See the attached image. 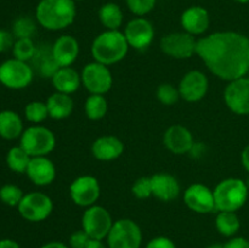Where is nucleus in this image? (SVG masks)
Listing matches in <instances>:
<instances>
[{"mask_svg":"<svg viewBox=\"0 0 249 248\" xmlns=\"http://www.w3.org/2000/svg\"><path fill=\"white\" fill-rule=\"evenodd\" d=\"M196 55L225 82L246 77L249 72V38L237 32H215L198 39Z\"/></svg>","mask_w":249,"mask_h":248,"instance_id":"f257e3e1","label":"nucleus"},{"mask_svg":"<svg viewBox=\"0 0 249 248\" xmlns=\"http://www.w3.org/2000/svg\"><path fill=\"white\" fill-rule=\"evenodd\" d=\"M77 7L73 0H40L36 5V18L48 31H62L74 22Z\"/></svg>","mask_w":249,"mask_h":248,"instance_id":"f03ea898","label":"nucleus"},{"mask_svg":"<svg viewBox=\"0 0 249 248\" xmlns=\"http://www.w3.org/2000/svg\"><path fill=\"white\" fill-rule=\"evenodd\" d=\"M129 49L130 46L123 32L106 29L92 40L91 56L96 62L111 66L124 60Z\"/></svg>","mask_w":249,"mask_h":248,"instance_id":"7ed1b4c3","label":"nucleus"},{"mask_svg":"<svg viewBox=\"0 0 249 248\" xmlns=\"http://www.w3.org/2000/svg\"><path fill=\"white\" fill-rule=\"evenodd\" d=\"M218 212H237L248 199L249 190L246 181L238 177H228L213 190Z\"/></svg>","mask_w":249,"mask_h":248,"instance_id":"20e7f679","label":"nucleus"},{"mask_svg":"<svg viewBox=\"0 0 249 248\" xmlns=\"http://www.w3.org/2000/svg\"><path fill=\"white\" fill-rule=\"evenodd\" d=\"M19 146L31 157L48 156L56 147V136L49 128L39 124L24 129L19 138Z\"/></svg>","mask_w":249,"mask_h":248,"instance_id":"39448f33","label":"nucleus"},{"mask_svg":"<svg viewBox=\"0 0 249 248\" xmlns=\"http://www.w3.org/2000/svg\"><path fill=\"white\" fill-rule=\"evenodd\" d=\"M34 78V71L28 62L9 58L0 65V83L11 90L26 89Z\"/></svg>","mask_w":249,"mask_h":248,"instance_id":"423d86ee","label":"nucleus"},{"mask_svg":"<svg viewBox=\"0 0 249 248\" xmlns=\"http://www.w3.org/2000/svg\"><path fill=\"white\" fill-rule=\"evenodd\" d=\"M106 240L108 248H140L142 232L138 223L124 218L114 221Z\"/></svg>","mask_w":249,"mask_h":248,"instance_id":"0eeeda50","label":"nucleus"},{"mask_svg":"<svg viewBox=\"0 0 249 248\" xmlns=\"http://www.w3.org/2000/svg\"><path fill=\"white\" fill-rule=\"evenodd\" d=\"M19 215L31 223H40L51 215L53 202L50 196L44 192L32 191L23 196L18 207Z\"/></svg>","mask_w":249,"mask_h":248,"instance_id":"6e6552de","label":"nucleus"},{"mask_svg":"<svg viewBox=\"0 0 249 248\" xmlns=\"http://www.w3.org/2000/svg\"><path fill=\"white\" fill-rule=\"evenodd\" d=\"M113 223L109 212L99 204L85 208L82 216V229L90 238L94 240L104 241L107 238Z\"/></svg>","mask_w":249,"mask_h":248,"instance_id":"1a4fd4ad","label":"nucleus"},{"mask_svg":"<svg viewBox=\"0 0 249 248\" xmlns=\"http://www.w3.org/2000/svg\"><path fill=\"white\" fill-rule=\"evenodd\" d=\"M82 85L95 95H105L111 90L113 85V75L108 66L92 61L87 63L80 72Z\"/></svg>","mask_w":249,"mask_h":248,"instance_id":"9d476101","label":"nucleus"},{"mask_svg":"<svg viewBox=\"0 0 249 248\" xmlns=\"http://www.w3.org/2000/svg\"><path fill=\"white\" fill-rule=\"evenodd\" d=\"M160 50L175 60H187L196 53L197 40L186 32H174L160 39Z\"/></svg>","mask_w":249,"mask_h":248,"instance_id":"9b49d317","label":"nucleus"},{"mask_svg":"<svg viewBox=\"0 0 249 248\" xmlns=\"http://www.w3.org/2000/svg\"><path fill=\"white\" fill-rule=\"evenodd\" d=\"M101 195L99 180L92 175H80L70 185V196L78 207H91L96 204Z\"/></svg>","mask_w":249,"mask_h":248,"instance_id":"f8f14e48","label":"nucleus"},{"mask_svg":"<svg viewBox=\"0 0 249 248\" xmlns=\"http://www.w3.org/2000/svg\"><path fill=\"white\" fill-rule=\"evenodd\" d=\"M224 101L231 112L238 116L249 114V77L228 82L224 90Z\"/></svg>","mask_w":249,"mask_h":248,"instance_id":"ddd939ff","label":"nucleus"},{"mask_svg":"<svg viewBox=\"0 0 249 248\" xmlns=\"http://www.w3.org/2000/svg\"><path fill=\"white\" fill-rule=\"evenodd\" d=\"M184 202L195 213L209 214L216 211L213 190L201 182H195L185 190Z\"/></svg>","mask_w":249,"mask_h":248,"instance_id":"4468645a","label":"nucleus"},{"mask_svg":"<svg viewBox=\"0 0 249 248\" xmlns=\"http://www.w3.org/2000/svg\"><path fill=\"white\" fill-rule=\"evenodd\" d=\"M123 33L130 48L145 50L155 39V27L145 17H135L126 23Z\"/></svg>","mask_w":249,"mask_h":248,"instance_id":"2eb2a0df","label":"nucleus"},{"mask_svg":"<svg viewBox=\"0 0 249 248\" xmlns=\"http://www.w3.org/2000/svg\"><path fill=\"white\" fill-rule=\"evenodd\" d=\"M180 97L187 102H198L207 95L209 80L203 72L192 70L181 78L179 83Z\"/></svg>","mask_w":249,"mask_h":248,"instance_id":"dca6fc26","label":"nucleus"},{"mask_svg":"<svg viewBox=\"0 0 249 248\" xmlns=\"http://www.w3.org/2000/svg\"><path fill=\"white\" fill-rule=\"evenodd\" d=\"M163 143L174 155H185L191 151L195 145L194 135L184 125L174 124L165 130L163 136Z\"/></svg>","mask_w":249,"mask_h":248,"instance_id":"f3484780","label":"nucleus"},{"mask_svg":"<svg viewBox=\"0 0 249 248\" xmlns=\"http://www.w3.org/2000/svg\"><path fill=\"white\" fill-rule=\"evenodd\" d=\"M28 179L36 186H49L56 179V167L48 156L32 157L26 172Z\"/></svg>","mask_w":249,"mask_h":248,"instance_id":"a211bd4d","label":"nucleus"},{"mask_svg":"<svg viewBox=\"0 0 249 248\" xmlns=\"http://www.w3.org/2000/svg\"><path fill=\"white\" fill-rule=\"evenodd\" d=\"M79 43L72 35L58 36L51 46V55L58 67H70L79 56Z\"/></svg>","mask_w":249,"mask_h":248,"instance_id":"6ab92c4d","label":"nucleus"},{"mask_svg":"<svg viewBox=\"0 0 249 248\" xmlns=\"http://www.w3.org/2000/svg\"><path fill=\"white\" fill-rule=\"evenodd\" d=\"M181 27L191 35H202L211 26V16L207 9L202 6H191L181 15Z\"/></svg>","mask_w":249,"mask_h":248,"instance_id":"aec40b11","label":"nucleus"},{"mask_svg":"<svg viewBox=\"0 0 249 248\" xmlns=\"http://www.w3.org/2000/svg\"><path fill=\"white\" fill-rule=\"evenodd\" d=\"M152 196L162 202H170L178 198L181 192L180 182L169 173H157L151 177Z\"/></svg>","mask_w":249,"mask_h":248,"instance_id":"412c9836","label":"nucleus"},{"mask_svg":"<svg viewBox=\"0 0 249 248\" xmlns=\"http://www.w3.org/2000/svg\"><path fill=\"white\" fill-rule=\"evenodd\" d=\"M124 152V143L114 135H104L97 138L91 145V153L96 159L109 162L121 157Z\"/></svg>","mask_w":249,"mask_h":248,"instance_id":"4be33fe9","label":"nucleus"},{"mask_svg":"<svg viewBox=\"0 0 249 248\" xmlns=\"http://www.w3.org/2000/svg\"><path fill=\"white\" fill-rule=\"evenodd\" d=\"M51 83L57 92L72 95L82 87V77L72 66L60 67L51 77Z\"/></svg>","mask_w":249,"mask_h":248,"instance_id":"5701e85b","label":"nucleus"},{"mask_svg":"<svg viewBox=\"0 0 249 248\" xmlns=\"http://www.w3.org/2000/svg\"><path fill=\"white\" fill-rule=\"evenodd\" d=\"M49 117L56 121L68 118L74 109V102L71 95L55 91L46 100Z\"/></svg>","mask_w":249,"mask_h":248,"instance_id":"b1692460","label":"nucleus"},{"mask_svg":"<svg viewBox=\"0 0 249 248\" xmlns=\"http://www.w3.org/2000/svg\"><path fill=\"white\" fill-rule=\"evenodd\" d=\"M23 121L17 112L4 109L0 112V136L5 140H15L23 134Z\"/></svg>","mask_w":249,"mask_h":248,"instance_id":"393cba45","label":"nucleus"},{"mask_svg":"<svg viewBox=\"0 0 249 248\" xmlns=\"http://www.w3.org/2000/svg\"><path fill=\"white\" fill-rule=\"evenodd\" d=\"M99 18L106 29L117 31L123 24V11L121 6L114 2H106L99 11Z\"/></svg>","mask_w":249,"mask_h":248,"instance_id":"a878e982","label":"nucleus"},{"mask_svg":"<svg viewBox=\"0 0 249 248\" xmlns=\"http://www.w3.org/2000/svg\"><path fill=\"white\" fill-rule=\"evenodd\" d=\"M215 226L220 235L231 238L240 231L241 221L236 212H218Z\"/></svg>","mask_w":249,"mask_h":248,"instance_id":"bb28decb","label":"nucleus"},{"mask_svg":"<svg viewBox=\"0 0 249 248\" xmlns=\"http://www.w3.org/2000/svg\"><path fill=\"white\" fill-rule=\"evenodd\" d=\"M108 111V102L105 95L90 94L84 102L85 116L91 121H100Z\"/></svg>","mask_w":249,"mask_h":248,"instance_id":"cd10ccee","label":"nucleus"},{"mask_svg":"<svg viewBox=\"0 0 249 248\" xmlns=\"http://www.w3.org/2000/svg\"><path fill=\"white\" fill-rule=\"evenodd\" d=\"M31 158V156L21 146H14L6 153V164L12 172L22 174V173L27 172Z\"/></svg>","mask_w":249,"mask_h":248,"instance_id":"c85d7f7f","label":"nucleus"},{"mask_svg":"<svg viewBox=\"0 0 249 248\" xmlns=\"http://www.w3.org/2000/svg\"><path fill=\"white\" fill-rule=\"evenodd\" d=\"M34 62L38 63V71L40 73L41 77L44 78H51L55 74L56 71L58 70V65L55 62L51 55V48L48 53H40L36 49V56L33 57Z\"/></svg>","mask_w":249,"mask_h":248,"instance_id":"c756f323","label":"nucleus"},{"mask_svg":"<svg viewBox=\"0 0 249 248\" xmlns=\"http://www.w3.org/2000/svg\"><path fill=\"white\" fill-rule=\"evenodd\" d=\"M36 53V46L32 38H23V39H16L12 48V53H14V58H17L19 61H28L33 60Z\"/></svg>","mask_w":249,"mask_h":248,"instance_id":"7c9ffc66","label":"nucleus"},{"mask_svg":"<svg viewBox=\"0 0 249 248\" xmlns=\"http://www.w3.org/2000/svg\"><path fill=\"white\" fill-rule=\"evenodd\" d=\"M24 117L28 122L33 124L43 123L49 117L48 106L46 102L43 101H31L24 107Z\"/></svg>","mask_w":249,"mask_h":248,"instance_id":"2f4dec72","label":"nucleus"},{"mask_svg":"<svg viewBox=\"0 0 249 248\" xmlns=\"http://www.w3.org/2000/svg\"><path fill=\"white\" fill-rule=\"evenodd\" d=\"M36 24L31 17L21 16L18 18L15 19L14 24H12V34L16 39H23V38H32L36 33Z\"/></svg>","mask_w":249,"mask_h":248,"instance_id":"473e14b6","label":"nucleus"},{"mask_svg":"<svg viewBox=\"0 0 249 248\" xmlns=\"http://www.w3.org/2000/svg\"><path fill=\"white\" fill-rule=\"evenodd\" d=\"M24 194L17 185L5 184L0 187V201L9 207H18Z\"/></svg>","mask_w":249,"mask_h":248,"instance_id":"72a5a7b5","label":"nucleus"},{"mask_svg":"<svg viewBox=\"0 0 249 248\" xmlns=\"http://www.w3.org/2000/svg\"><path fill=\"white\" fill-rule=\"evenodd\" d=\"M156 96L162 105L172 106L180 99V92L179 89L170 83H162L156 90Z\"/></svg>","mask_w":249,"mask_h":248,"instance_id":"f704fd0d","label":"nucleus"},{"mask_svg":"<svg viewBox=\"0 0 249 248\" xmlns=\"http://www.w3.org/2000/svg\"><path fill=\"white\" fill-rule=\"evenodd\" d=\"M131 194L139 199H146L152 196V182L151 177H142L135 180L131 186Z\"/></svg>","mask_w":249,"mask_h":248,"instance_id":"c9c22d12","label":"nucleus"},{"mask_svg":"<svg viewBox=\"0 0 249 248\" xmlns=\"http://www.w3.org/2000/svg\"><path fill=\"white\" fill-rule=\"evenodd\" d=\"M129 10L138 17L150 14L156 6L157 0H125Z\"/></svg>","mask_w":249,"mask_h":248,"instance_id":"e433bc0d","label":"nucleus"},{"mask_svg":"<svg viewBox=\"0 0 249 248\" xmlns=\"http://www.w3.org/2000/svg\"><path fill=\"white\" fill-rule=\"evenodd\" d=\"M89 240L90 237L83 229L74 231L70 237V248H85Z\"/></svg>","mask_w":249,"mask_h":248,"instance_id":"4c0bfd02","label":"nucleus"},{"mask_svg":"<svg viewBox=\"0 0 249 248\" xmlns=\"http://www.w3.org/2000/svg\"><path fill=\"white\" fill-rule=\"evenodd\" d=\"M16 38L12 34V32L0 29V53H6V51L12 50Z\"/></svg>","mask_w":249,"mask_h":248,"instance_id":"58836bf2","label":"nucleus"},{"mask_svg":"<svg viewBox=\"0 0 249 248\" xmlns=\"http://www.w3.org/2000/svg\"><path fill=\"white\" fill-rule=\"evenodd\" d=\"M146 248H177L174 241L170 240L165 236H158V237L152 238L150 242L146 245Z\"/></svg>","mask_w":249,"mask_h":248,"instance_id":"ea45409f","label":"nucleus"},{"mask_svg":"<svg viewBox=\"0 0 249 248\" xmlns=\"http://www.w3.org/2000/svg\"><path fill=\"white\" fill-rule=\"evenodd\" d=\"M224 248H249V241L245 237H231Z\"/></svg>","mask_w":249,"mask_h":248,"instance_id":"a19ab883","label":"nucleus"},{"mask_svg":"<svg viewBox=\"0 0 249 248\" xmlns=\"http://www.w3.org/2000/svg\"><path fill=\"white\" fill-rule=\"evenodd\" d=\"M241 162H242L243 168L249 173V143L243 148L242 153H241Z\"/></svg>","mask_w":249,"mask_h":248,"instance_id":"79ce46f5","label":"nucleus"},{"mask_svg":"<svg viewBox=\"0 0 249 248\" xmlns=\"http://www.w3.org/2000/svg\"><path fill=\"white\" fill-rule=\"evenodd\" d=\"M0 248H21L18 243L11 238H2L0 240Z\"/></svg>","mask_w":249,"mask_h":248,"instance_id":"37998d69","label":"nucleus"},{"mask_svg":"<svg viewBox=\"0 0 249 248\" xmlns=\"http://www.w3.org/2000/svg\"><path fill=\"white\" fill-rule=\"evenodd\" d=\"M40 248H70L66 243L60 242V241H51V242L45 243Z\"/></svg>","mask_w":249,"mask_h":248,"instance_id":"c03bdc74","label":"nucleus"},{"mask_svg":"<svg viewBox=\"0 0 249 248\" xmlns=\"http://www.w3.org/2000/svg\"><path fill=\"white\" fill-rule=\"evenodd\" d=\"M85 248H106V246H105L102 240H94V238H90Z\"/></svg>","mask_w":249,"mask_h":248,"instance_id":"a18cd8bd","label":"nucleus"},{"mask_svg":"<svg viewBox=\"0 0 249 248\" xmlns=\"http://www.w3.org/2000/svg\"><path fill=\"white\" fill-rule=\"evenodd\" d=\"M207 248H224V245H220V243H213V245L208 246Z\"/></svg>","mask_w":249,"mask_h":248,"instance_id":"49530a36","label":"nucleus"},{"mask_svg":"<svg viewBox=\"0 0 249 248\" xmlns=\"http://www.w3.org/2000/svg\"><path fill=\"white\" fill-rule=\"evenodd\" d=\"M235 1L240 2V4H248L249 0H235Z\"/></svg>","mask_w":249,"mask_h":248,"instance_id":"de8ad7c7","label":"nucleus"},{"mask_svg":"<svg viewBox=\"0 0 249 248\" xmlns=\"http://www.w3.org/2000/svg\"><path fill=\"white\" fill-rule=\"evenodd\" d=\"M245 181H246V185H247V187H248V190H249V175H248L247 180H245Z\"/></svg>","mask_w":249,"mask_h":248,"instance_id":"09e8293b","label":"nucleus"},{"mask_svg":"<svg viewBox=\"0 0 249 248\" xmlns=\"http://www.w3.org/2000/svg\"><path fill=\"white\" fill-rule=\"evenodd\" d=\"M73 1H74V2H77V1H83V0H73Z\"/></svg>","mask_w":249,"mask_h":248,"instance_id":"8fccbe9b","label":"nucleus"},{"mask_svg":"<svg viewBox=\"0 0 249 248\" xmlns=\"http://www.w3.org/2000/svg\"><path fill=\"white\" fill-rule=\"evenodd\" d=\"M247 77H249V72H248V74H247Z\"/></svg>","mask_w":249,"mask_h":248,"instance_id":"3c124183","label":"nucleus"}]
</instances>
